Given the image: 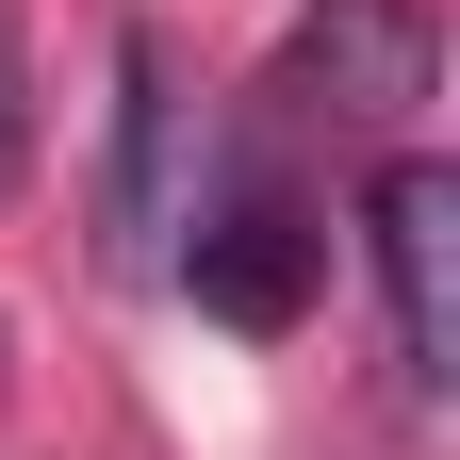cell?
Segmentation results:
<instances>
[{"label": "cell", "mask_w": 460, "mask_h": 460, "mask_svg": "<svg viewBox=\"0 0 460 460\" xmlns=\"http://www.w3.org/2000/svg\"><path fill=\"white\" fill-rule=\"evenodd\" d=\"M362 230H378V296H394V394H444V362H460V181L428 148H394L362 181Z\"/></svg>", "instance_id": "obj_2"}, {"label": "cell", "mask_w": 460, "mask_h": 460, "mask_svg": "<svg viewBox=\"0 0 460 460\" xmlns=\"http://www.w3.org/2000/svg\"><path fill=\"white\" fill-rule=\"evenodd\" d=\"M148 181H164V49L115 33V181H99V247H148Z\"/></svg>", "instance_id": "obj_4"}, {"label": "cell", "mask_w": 460, "mask_h": 460, "mask_svg": "<svg viewBox=\"0 0 460 460\" xmlns=\"http://www.w3.org/2000/svg\"><path fill=\"white\" fill-rule=\"evenodd\" d=\"M313 263H329V230H313L296 198H263V181L198 214V313H214V329H296Z\"/></svg>", "instance_id": "obj_3"}, {"label": "cell", "mask_w": 460, "mask_h": 460, "mask_svg": "<svg viewBox=\"0 0 460 460\" xmlns=\"http://www.w3.org/2000/svg\"><path fill=\"white\" fill-rule=\"evenodd\" d=\"M428 66H444L428 0H313V17L279 33V66H263V115H329V132H394V115L428 99Z\"/></svg>", "instance_id": "obj_1"}]
</instances>
